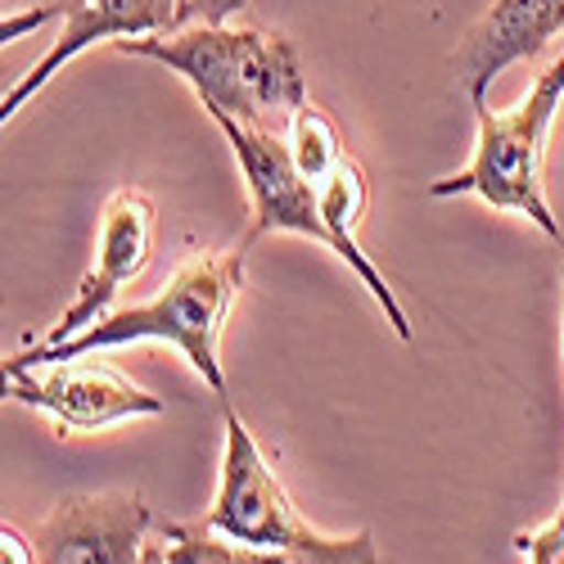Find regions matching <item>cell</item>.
<instances>
[{"label":"cell","instance_id":"6da1fadb","mask_svg":"<svg viewBox=\"0 0 564 564\" xmlns=\"http://www.w3.org/2000/svg\"><path fill=\"white\" fill-rule=\"evenodd\" d=\"M118 55L154 59L176 73L199 96V105L217 118L262 127L285 135L294 113L307 105L303 59L290 36L262 28H226V23H191L154 36L113 41Z\"/></svg>","mask_w":564,"mask_h":564},{"label":"cell","instance_id":"7a4b0ae2","mask_svg":"<svg viewBox=\"0 0 564 564\" xmlns=\"http://www.w3.org/2000/svg\"><path fill=\"white\" fill-rule=\"evenodd\" d=\"M245 258L249 249H204L191 253L176 275L167 280V290L140 307H122L100 316L90 330L64 339V344H36L28 352H19L14 361L23 370L32 366H59V361H77L90 357L100 348H122V344H140V339H154V344H172L176 352H185V361L195 366L199 380L226 398V370H221V330H226V316L230 303L240 299L245 290Z\"/></svg>","mask_w":564,"mask_h":564},{"label":"cell","instance_id":"3957f363","mask_svg":"<svg viewBox=\"0 0 564 564\" xmlns=\"http://www.w3.org/2000/svg\"><path fill=\"white\" fill-rule=\"evenodd\" d=\"M560 105H564V55L533 82V90L514 109L497 113L488 105H475L479 113L475 159L443 181H430V195L434 199L479 195L488 208L520 213L538 230H546L555 245H564V230L546 204V140Z\"/></svg>","mask_w":564,"mask_h":564},{"label":"cell","instance_id":"277c9868","mask_svg":"<svg viewBox=\"0 0 564 564\" xmlns=\"http://www.w3.org/2000/svg\"><path fill=\"white\" fill-rule=\"evenodd\" d=\"M204 529H213L217 538H230L235 546H258V551L299 546L316 538L235 411H226L221 484H217L213 510L204 514Z\"/></svg>","mask_w":564,"mask_h":564},{"label":"cell","instance_id":"5b68a950","mask_svg":"<svg viewBox=\"0 0 564 564\" xmlns=\"http://www.w3.org/2000/svg\"><path fill=\"white\" fill-rule=\"evenodd\" d=\"M217 127L226 131L235 159H240V172L249 181L253 221H249V235L240 245L253 249L262 235H307V240H316V245H325L335 253V235L321 217L316 185L294 167L285 135L230 122V118H217Z\"/></svg>","mask_w":564,"mask_h":564},{"label":"cell","instance_id":"8992f818","mask_svg":"<svg viewBox=\"0 0 564 564\" xmlns=\"http://www.w3.org/2000/svg\"><path fill=\"white\" fill-rule=\"evenodd\" d=\"M154 514L140 492H82L59 501L36 529L41 564H135Z\"/></svg>","mask_w":564,"mask_h":564},{"label":"cell","instance_id":"52a82bcc","mask_svg":"<svg viewBox=\"0 0 564 564\" xmlns=\"http://www.w3.org/2000/svg\"><path fill=\"white\" fill-rule=\"evenodd\" d=\"M154 230H159V213H154V199L145 191H118L109 204H105V217H100V240H96V267L86 271V280L77 285L68 312L51 325L45 344H64L82 330H90L118 299L122 285L150 267V253H154Z\"/></svg>","mask_w":564,"mask_h":564},{"label":"cell","instance_id":"ba28073f","mask_svg":"<svg viewBox=\"0 0 564 564\" xmlns=\"http://www.w3.org/2000/svg\"><path fill=\"white\" fill-rule=\"evenodd\" d=\"M32 411L51 415L59 438H68V434H96L131 415H163L167 402L131 384L113 366L77 357L51 370L32 366Z\"/></svg>","mask_w":564,"mask_h":564},{"label":"cell","instance_id":"9c48e42d","mask_svg":"<svg viewBox=\"0 0 564 564\" xmlns=\"http://www.w3.org/2000/svg\"><path fill=\"white\" fill-rule=\"evenodd\" d=\"M555 36H564V0H492V10L456 45L452 77L469 105H484L488 86L510 64L542 55Z\"/></svg>","mask_w":564,"mask_h":564},{"label":"cell","instance_id":"30bf717a","mask_svg":"<svg viewBox=\"0 0 564 564\" xmlns=\"http://www.w3.org/2000/svg\"><path fill=\"white\" fill-rule=\"evenodd\" d=\"M176 10H181V0H68L59 41L6 90V100L14 109H23L28 100H36L41 90L51 86V77L64 64H73L82 51H90V45H100V41L172 32L176 28Z\"/></svg>","mask_w":564,"mask_h":564},{"label":"cell","instance_id":"8fae6325","mask_svg":"<svg viewBox=\"0 0 564 564\" xmlns=\"http://www.w3.org/2000/svg\"><path fill=\"white\" fill-rule=\"evenodd\" d=\"M285 145H290L294 167H299L312 185H321L325 176H330V172L348 159V145H344L335 118L325 113V109H316L312 100L294 113V122H290V131H285Z\"/></svg>","mask_w":564,"mask_h":564},{"label":"cell","instance_id":"7c38bea8","mask_svg":"<svg viewBox=\"0 0 564 564\" xmlns=\"http://www.w3.org/2000/svg\"><path fill=\"white\" fill-rule=\"evenodd\" d=\"M245 564H380L375 551V533L361 529L352 538H307L299 546H275V551H258V546H240Z\"/></svg>","mask_w":564,"mask_h":564},{"label":"cell","instance_id":"4fadbf2b","mask_svg":"<svg viewBox=\"0 0 564 564\" xmlns=\"http://www.w3.org/2000/svg\"><path fill=\"white\" fill-rule=\"evenodd\" d=\"M163 542H167V564H245L240 546L230 538L217 542V533L204 524H163Z\"/></svg>","mask_w":564,"mask_h":564},{"label":"cell","instance_id":"5bb4252c","mask_svg":"<svg viewBox=\"0 0 564 564\" xmlns=\"http://www.w3.org/2000/svg\"><path fill=\"white\" fill-rule=\"evenodd\" d=\"M514 551H520L529 564H564V506L551 514L542 529L514 538Z\"/></svg>","mask_w":564,"mask_h":564},{"label":"cell","instance_id":"9a60e30c","mask_svg":"<svg viewBox=\"0 0 564 564\" xmlns=\"http://www.w3.org/2000/svg\"><path fill=\"white\" fill-rule=\"evenodd\" d=\"M55 19H64V6H41V10H19V14H6V19H0V51H6L10 41H19V36L41 32L45 23H55Z\"/></svg>","mask_w":564,"mask_h":564},{"label":"cell","instance_id":"2e32d148","mask_svg":"<svg viewBox=\"0 0 564 564\" xmlns=\"http://www.w3.org/2000/svg\"><path fill=\"white\" fill-rule=\"evenodd\" d=\"M249 0H181L176 10V28L181 23H226L230 14H240Z\"/></svg>","mask_w":564,"mask_h":564},{"label":"cell","instance_id":"e0dca14e","mask_svg":"<svg viewBox=\"0 0 564 564\" xmlns=\"http://www.w3.org/2000/svg\"><path fill=\"white\" fill-rule=\"evenodd\" d=\"M0 402L32 406V370H23L14 357H0Z\"/></svg>","mask_w":564,"mask_h":564},{"label":"cell","instance_id":"ac0fdd59","mask_svg":"<svg viewBox=\"0 0 564 564\" xmlns=\"http://www.w3.org/2000/svg\"><path fill=\"white\" fill-rule=\"evenodd\" d=\"M0 564H41L36 560V542H28L10 524H0Z\"/></svg>","mask_w":564,"mask_h":564},{"label":"cell","instance_id":"d6986e66","mask_svg":"<svg viewBox=\"0 0 564 564\" xmlns=\"http://www.w3.org/2000/svg\"><path fill=\"white\" fill-rule=\"evenodd\" d=\"M10 6H19V10H41V6H68V0H0V10H10Z\"/></svg>","mask_w":564,"mask_h":564},{"label":"cell","instance_id":"ffe728a7","mask_svg":"<svg viewBox=\"0 0 564 564\" xmlns=\"http://www.w3.org/2000/svg\"><path fill=\"white\" fill-rule=\"evenodd\" d=\"M135 564H167V551H163V546H154V542H150V546H145V555H140V560H135Z\"/></svg>","mask_w":564,"mask_h":564},{"label":"cell","instance_id":"44dd1931","mask_svg":"<svg viewBox=\"0 0 564 564\" xmlns=\"http://www.w3.org/2000/svg\"><path fill=\"white\" fill-rule=\"evenodd\" d=\"M6 122H10V118H6V113H0V127H6Z\"/></svg>","mask_w":564,"mask_h":564},{"label":"cell","instance_id":"7402d4cb","mask_svg":"<svg viewBox=\"0 0 564 564\" xmlns=\"http://www.w3.org/2000/svg\"><path fill=\"white\" fill-rule=\"evenodd\" d=\"M560 258H564V245H560Z\"/></svg>","mask_w":564,"mask_h":564}]
</instances>
